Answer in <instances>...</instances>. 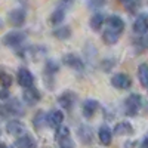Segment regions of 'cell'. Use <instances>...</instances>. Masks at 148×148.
<instances>
[{
	"mask_svg": "<svg viewBox=\"0 0 148 148\" xmlns=\"http://www.w3.org/2000/svg\"><path fill=\"white\" fill-rule=\"evenodd\" d=\"M141 148H148V138H145L141 144Z\"/></svg>",
	"mask_w": 148,
	"mask_h": 148,
	"instance_id": "f546056e",
	"label": "cell"
},
{
	"mask_svg": "<svg viewBox=\"0 0 148 148\" xmlns=\"http://www.w3.org/2000/svg\"><path fill=\"white\" fill-rule=\"evenodd\" d=\"M9 101H10L9 99V92L6 89H2V90H0V107L6 105Z\"/></svg>",
	"mask_w": 148,
	"mask_h": 148,
	"instance_id": "484cf974",
	"label": "cell"
},
{
	"mask_svg": "<svg viewBox=\"0 0 148 148\" xmlns=\"http://www.w3.org/2000/svg\"><path fill=\"white\" fill-rule=\"evenodd\" d=\"M98 107H99V104H98L96 99H86V101L83 102V107H82L83 116H84L86 119H90V117L96 113V111H98Z\"/></svg>",
	"mask_w": 148,
	"mask_h": 148,
	"instance_id": "8fae6325",
	"label": "cell"
},
{
	"mask_svg": "<svg viewBox=\"0 0 148 148\" xmlns=\"http://www.w3.org/2000/svg\"><path fill=\"white\" fill-rule=\"evenodd\" d=\"M111 84L117 89H129L130 84H132V80L127 74L125 73H117L111 77Z\"/></svg>",
	"mask_w": 148,
	"mask_h": 148,
	"instance_id": "3957f363",
	"label": "cell"
},
{
	"mask_svg": "<svg viewBox=\"0 0 148 148\" xmlns=\"http://www.w3.org/2000/svg\"><path fill=\"white\" fill-rule=\"evenodd\" d=\"M24 130H25V127H24V125L19 120H10L6 125V132L9 135H12V136H18V138L22 136Z\"/></svg>",
	"mask_w": 148,
	"mask_h": 148,
	"instance_id": "52a82bcc",
	"label": "cell"
},
{
	"mask_svg": "<svg viewBox=\"0 0 148 148\" xmlns=\"http://www.w3.org/2000/svg\"><path fill=\"white\" fill-rule=\"evenodd\" d=\"M70 138V129L67 126H61L59 129H56V141L61 142V141H64Z\"/></svg>",
	"mask_w": 148,
	"mask_h": 148,
	"instance_id": "603a6c76",
	"label": "cell"
},
{
	"mask_svg": "<svg viewBox=\"0 0 148 148\" xmlns=\"http://www.w3.org/2000/svg\"><path fill=\"white\" fill-rule=\"evenodd\" d=\"M142 105V98L138 93H132L126 98L125 101V110H126V114L127 116H136L138 111Z\"/></svg>",
	"mask_w": 148,
	"mask_h": 148,
	"instance_id": "6da1fadb",
	"label": "cell"
},
{
	"mask_svg": "<svg viewBox=\"0 0 148 148\" xmlns=\"http://www.w3.org/2000/svg\"><path fill=\"white\" fill-rule=\"evenodd\" d=\"M107 24H108V28L114 30V31H117V33H120V34L123 33V30H125V22H123V19H121L120 16H117V15L108 16Z\"/></svg>",
	"mask_w": 148,
	"mask_h": 148,
	"instance_id": "4fadbf2b",
	"label": "cell"
},
{
	"mask_svg": "<svg viewBox=\"0 0 148 148\" xmlns=\"http://www.w3.org/2000/svg\"><path fill=\"white\" fill-rule=\"evenodd\" d=\"M104 22H105V18L102 14H95L90 18V28L93 31H99V28L104 25Z\"/></svg>",
	"mask_w": 148,
	"mask_h": 148,
	"instance_id": "ffe728a7",
	"label": "cell"
},
{
	"mask_svg": "<svg viewBox=\"0 0 148 148\" xmlns=\"http://www.w3.org/2000/svg\"><path fill=\"white\" fill-rule=\"evenodd\" d=\"M138 79L144 88H148V64H141L138 68Z\"/></svg>",
	"mask_w": 148,
	"mask_h": 148,
	"instance_id": "d6986e66",
	"label": "cell"
},
{
	"mask_svg": "<svg viewBox=\"0 0 148 148\" xmlns=\"http://www.w3.org/2000/svg\"><path fill=\"white\" fill-rule=\"evenodd\" d=\"M18 83L24 89L33 88L34 77H33V74H31V71L28 68H19V71H18Z\"/></svg>",
	"mask_w": 148,
	"mask_h": 148,
	"instance_id": "277c9868",
	"label": "cell"
},
{
	"mask_svg": "<svg viewBox=\"0 0 148 148\" xmlns=\"http://www.w3.org/2000/svg\"><path fill=\"white\" fill-rule=\"evenodd\" d=\"M98 138H99L101 144L110 145L111 144V139H113V135H111V130L107 126H102L99 130H98Z\"/></svg>",
	"mask_w": 148,
	"mask_h": 148,
	"instance_id": "ac0fdd59",
	"label": "cell"
},
{
	"mask_svg": "<svg viewBox=\"0 0 148 148\" xmlns=\"http://www.w3.org/2000/svg\"><path fill=\"white\" fill-rule=\"evenodd\" d=\"M133 31L138 34H147L148 33V16L139 15L133 22Z\"/></svg>",
	"mask_w": 148,
	"mask_h": 148,
	"instance_id": "7c38bea8",
	"label": "cell"
},
{
	"mask_svg": "<svg viewBox=\"0 0 148 148\" xmlns=\"http://www.w3.org/2000/svg\"><path fill=\"white\" fill-rule=\"evenodd\" d=\"M62 62H64L67 67L73 68V70H83V67H84L83 61H82L79 56H76L74 53H67V55H64V56H62Z\"/></svg>",
	"mask_w": 148,
	"mask_h": 148,
	"instance_id": "ba28073f",
	"label": "cell"
},
{
	"mask_svg": "<svg viewBox=\"0 0 148 148\" xmlns=\"http://www.w3.org/2000/svg\"><path fill=\"white\" fill-rule=\"evenodd\" d=\"M24 40H25V34L15 30V31H10V33L3 36L2 43L6 45V46H19Z\"/></svg>",
	"mask_w": 148,
	"mask_h": 148,
	"instance_id": "7a4b0ae2",
	"label": "cell"
},
{
	"mask_svg": "<svg viewBox=\"0 0 148 148\" xmlns=\"http://www.w3.org/2000/svg\"><path fill=\"white\" fill-rule=\"evenodd\" d=\"M46 71L47 73H51V74H53V73H56L58 71V64L55 62V61H46Z\"/></svg>",
	"mask_w": 148,
	"mask_h": 148,
	"instance_id": "4316f807",
	"label": "cell"
},
{
	"mask_svg": "<svg viewBox=\"0 0 148 148\" xmlns=\"http://www.w3.org/2000/svg\"><path fill=\"white\" fill-rule=\"evenodd\" d=\"M64 121V113L59 110H52L51 113L47 114V126L53 127V129H59L62 126Z\"/></svg>",
	"mask_w": 148,
	"mask_h": 148,
	"instance_id": "5b68a950",
	"label": "cell"
},
{
	"mask_svg": "<svg viewBox=\"0 0 148 148\" xmlns=\"http://www.w3.org/2000/svg\"><path fill=\"white\" fill-rule=\"evenodd\" d=\"M58 102H59V105L62 107L64 110L70 111L74 107V104H76V95H74L73 92H64V93L59 95Z\"/></svg>",
	"mask_w": 148,
	"mask_h": 148,
	"instance_id": "9c48e42d",
	"label": "cell"
},
{
	"mask_svg": "<svg viewBox=\"0 0 148 148\" xmlns=\"http://www.w3.org/2000/svg\"><path fill=\"white\" fill-rule=\"evenodd\" d=\"M80 138H82V141L86 144V142H90L92 141V130H90V127H88V126H83L82 129H80Z\"/></svg>",
	"mask_w": 148,
	"mask_h": 148,
	"instance_id": "cb8c5ba5",
	"label": "cell"
},
{
	"mask_svg": "<svg viewBox=\"0 0 148 148\" xmlns=\"http://www.w3.org/2000/svg\"><path fill=\"white\" fill-rule=\"evenodd\" d=\"M132 132H133V127L129 121H120L114 127L116 135H132Z\"/></svg>",
	"mask_w": 148,
	"mask_h": 148,
	"instance_id": "2e32d148",
	"label": "cell"
},
{
	"mask_svg": "<svg viewBox=\"0 0 148 148\" xmlns=\"http://www.w3.org/2000/svg\"><path fill=\"white\" fill-rule=\"evenodd\" d=\"M22 98L25 104L28 105H36L37 102L40 101V93L36 88H28V89H24V93H22Z\"/></svg>",
	"mask_w": 148,
	"mask_h": 148,
	"instance_id": "30bf717a",
	"label": "cell"
},
{
	"mask_svg": "<svg viewBox=\"0 0 148 148\" xmlns=\"http://www.w3.org/2000/svg\"><path fill=\"white\" fill-rule=\"evenodd\" d=\"M64 18H65V10L64 9H56L51 15V22L55 24V25H58V24H61L64 21Z\"/></svg>",
	"mask_w": 148,
	"mask_h": 148,
	"instance_id": "7402d4cb",
	"label": "cell"
},
{
	"mask_svg": "<svg viewBox=\"0 0 148 148\" xmlns=\"http://www.w3.org/2000/svg\"><path fill=\"white\" fill-rule=\"evenodd\" d=\"M33 125L37 130H40L45 125H47V114H45L43 111H37L36 116L33 117Z\"/></svg>",
	"mask_w": 148,
	"mask_h": 148,
	"instance_id": "e0dca14e",
	"label": "cell"
},
{
	"mask_svg": "<svg viewBox=\"0 0 148 148\" xmlns=\"http://www.w3.org/2000/svg\"><path fill=\"white\" fill-rule=\"evenodd\" d=\"M9 22L14 27H21L25 22V10L24 9H14L9 12Z\"/></svg>",
	"mask_w": 148,
	"mask_h": 148,
	"instance_id": "8992f818",
	"label": "cell"
},
{
	"mask_svg": "<svg viewBox=\"0 0 148 148\" xmlns=\"http://www.w3.org/2000/svg\"><path fill=\"white\" fill-rule=\"evenodd\" d=\"M119 37H120V33L111 30V28H107L102 34V40L105 45H116L119 42Z\"/></svg>",
	"mask_w": 148,
	"mask_h": 148,
	"instance_id": "9a60e30c",
	"label": "cell"
},
{
	"mask_svg": "<svg viewBox=\"0 0 148 148\" xmlns=\"http://www.w3.org/2000/svg\"><path fill=\"white\" fill-rule=\"evenodd\" d=\"M16 148H37V142L31 135H22L16 139Z\"/></svg>",
	"mask_w": 148,
	"mask_h": 148,
	"instance_id": "5bb4252c",
	"label": "cell"
},
{
	"mask_svg": "<svg viewBox=\"0 0 148 148\" xmlns=\"http://www.w3.org/2000/svg\"><path fill=\"white\" fill-rule=\"evenodd\" d=\"M53 36L58 40H67L71 36V30H70V27H59L53 31Z\"/></svg>",
	"mask_w": 148,
	"mask_h": 148,
	"instance_id": "44dd1931",
	"label": "cell"
},
{
	"mask_svg": "<svg viewBox=\"0 0 148 148\" xmlns=\"http://www.w3.org/2000/svg\"><path fill=\"white\" fill-rule=\"evenodd\" d=\"M136 45H141V51H144L145 47H148V37H141V39L136 40Z\"/></svg>",
	"mask_w": 148,
	"mask_h": 148,
	"instance_id": "83f0119b",
	"label": "cell"
},
{
	"mask_svg": "<svg viewBox=\"0 0 148 148\" xmlns=\"http://www.w3.org/2000/svg\"><path fill=\"white\" fill-rule=\"evenodd\" d=\"M10 83H12V79H10L9 74H6V73H0V84H2L3 88H9Z\"/></svg>",
	"mask_w": 148,
	"mask_h": 148,
	"instance_id": "d4e9b609",
	"label": "cell"
},
{
	"mask_svg": "<svg viewBox=\"0 0 148 148\" xmlns=\"http://www.w3.org/2000/svg\"><path fill=\"white\" fill-rule=\"evenodd\" d=\"M59 145H61V148H73V141H71V138H67L64 141H61Z\"/></svg>",
	"mask_w": 148,
	"mask_h": 148,
	"instance_id": "f1b7e54d",
	"label": "cell"
}]
</instances>
